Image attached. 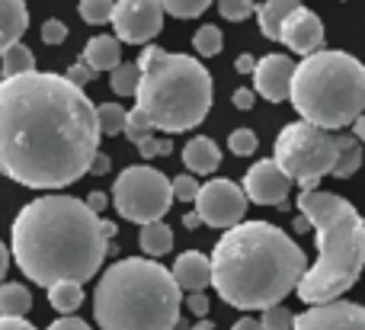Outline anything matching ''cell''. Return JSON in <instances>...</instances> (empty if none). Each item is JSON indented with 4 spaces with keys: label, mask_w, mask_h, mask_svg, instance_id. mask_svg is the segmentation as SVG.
I'll return each mask as SVG.
<instances>
[{
    "label": "cell",
    "mask_w": 365,
    "mask_h": 330,
    "mask_svg": "<svg viewBox=\"0 0 365 330\" xmlns=\"http://www.w3.org/2000/svg\"><path fill=\"white\" fill-rule=\"evenodd\" d=\"M279 42H285V48H292L295 55H314L324 48V23L317 13H311L308 6H298L289 19L282 23Z\"/></svg>",
    "instance_id": "obj_15"
},
{
    "label": "cell",
    "mask_w": 365,
    "mask_h": 330,
    "mask_svg": "<svg viewBox=\"0 0 365 330\" xmlns=\"http://www.w3.org/2000/svg\"><path fill=\"white\" fill-rule=\"evenodd\" d=\"M113 6L115 0H81V19L90 26H103V23H113Z\"/></svg>",
    "instance_id": "obj_29"
},
{
    "label": "cell",
    "mask_w": 365,
    "mask_h": 330,
    "mask_svg": "<svg viewBox=\"0 0 365 330\" xmlns=\"http://www.w3.org/2000/svg\"><path fill=\"white\" fill-rule=\"evenodd\" d=\"M135 100L154 132H189L212 113L215 81L199 58L164 51L160 45H145L138 58Z\"/></svg>",
    "instance_id": "obj_6"
},
{
    "label": "cell",
    "mask_w": 365,
    "mask_h": 330,
    "mask_svg": "<svg viewBox=\"0 0 365 330\" xmlns=\"http://www.w3.org/2000/svg\"><path fill=\"white\" fill-rule=\"evenodd\" d=\"M257 145H259V138L253 128H234V132L227 135V148H231L237 158H250V154L257 151Z\"/></svg>",
    "instance_id": "obj_32"
},
{
    "label": "cell",
    "mask_w": 365,
    "mask_h": 330,
    "mask_svg": "<svg viewBox=\"0 0 365 330\" xmlns=\"http://www.w3.org/2000/svg\"><path fill=\"white\" fill-rule=\"evenodd\" d=\"M292 330H365V305L356 301H327V305H311L308 311L295 314Z\"/></svg>",
    "instance_id": "obj_12"
},
{
    "label": "cell",
    "mask_w": 365,
    "mask_h": 330,
    "mask_svg": "<svg viewBox=\"0 0 365 330\" xmlns=\"http://www.w3.org/2000/svg\"><path fill=\"white\" fill-rule=\"evenodd\" d=\"M0 81H4V77H0Z\"/></svg>",
    "instance_id": "obj_52"
},
{
    "label": "cell",
    "mask_w": 365,
    "mask_h": 330,
    "mask_svg": "<svg viewBox=\"0 0 365 330\" xmlns=\"http://www.w3.org/2000/svg\"><path fill=\"white\" fill-rule=\"evenodd\" d=\"M182 164L192 173L208 177V173H215L221 167V148L215 145L212 138H205V135H195V138H189L186 148H182Z\"/></svg>",
    "instance_id": "obj_19"
},
{
    "label": "cell",
    "mask_w": 365,
    "mask_h": 330,
    "mask_svg": "<svg viewBox=\"0 0 365 330\" xmlns=\"http://www.w3.org/2000/svg\"><path fill=\"white\" fill-rule=\"evenodd\" d=\"M289 100L302 122H311L317 128L336 132L353 125L365 109L362 61L340 48H321L302 58L292 74Z\"/></svg>",
    "instance_id": "obj_7"
},
{
    "label": "cell",
    "mask_w": 365,
    "mask_h": 330,
    "mask_svg": "<svg viewBox=\"0 0 365 330\" xmlns=\"http://www.w3.org/2000/svg\"><path fill=\"white\" fill-rule=\"evenodd\" d=\"M6 269H10V250L4 247V241H0V282H4Z\"/></svg>",
    "instance_id": "obj_47"
},
{
    "label": "cell",
    "mask_w": 365,
    "mask_h": 330,
    "mask_svg": "<svg viewBox=\"0 0 365 330\" xmlns=\"http://www.w3.org/2000/svg\"><path fill=\"white\" fill-rule=\"evenodd\" d=\"M218 13L231 23H244L257 13V4L253 0H218Z\"/></svg>",
    "instance_id": "obj_34"
},
{
    "label": "cell",
    "mask_w": 365,
    "mask_h": 330,
    "mask_svg": "<svg viewBox=\"0 0 365 330\" xmlns=\"http://www.w3.org/2000/svg\"><path fill=\"white\" fill-rule=\"evenodd\" d=\"M231 330H263V324L257 318H240V321H234Z\"/></svg>",
    "instance_id": "obj_46"
},
{
    "label": "cell",
    "mask_w": 365,
    "mask_h": 330,
    "mask_svg": "<svg viewBox=\"0 0 365 330\" xmlns=\"http://www.w3.org/2000/svg\"><path fill=\"white\" fill-rule=\"evenodd\" d=\"M362 222H365V215H362Z\"/></svg>",
    "instance_id": "obj_51"
},
{
    "label": "cell",
    "mask_w": 365,
    "mask_h": 330,
    "mask_svg": "<svg viewBox=\"0 0 365 330\" xmlns=\"http://www.w3.org/2000/svg\"><path fill=\"white\" fill-rule=\"evenodd\" d=\"M192 48L199 51L202 58H215L221 48H225V36H221L218 26H199L192 36Z\"/></svg>",
    "instance_id": "obj_27"
},
{
    "label": "cell",
    "mask_w": 365,
    "mask_h": 330,
    "mask_svg": "<svg viewBox=\"0 0 365 330\" xmlns=\"http://www.w3.org/2000/svg\"><path fill=\"white\" fill-rule=\"evenodd\" d=\"M199 180L195 177H180L173 180V199H180V202H195V196H199Z\"/></svg>",
    "instance_id": "obj_36"
},
{
    "label": "cell",
    "mask_w": 365,
    "mask_h": 330,
    "mask_svg": "<svg viewBox=\"0 0 365 330\" xmlns=\"http://www.w3.org/2000/svg\"><path fill=\"white\" fill-rule=\"evenodd\" d=\"M32 308V292L23 282H0V318H23Z\"/></svg>",
    "instance_id": "obj_23"
},
{
    "label": "cell",
    "mask_w": 365,
    "mask_h": 330,
    "mask_svg": "<svg viewBox=\"0 0 365 330\" xmlns=\"http://www.w3.org/2000/svg\"><path fill=\"white\" fill-rule=\"evenodd\" d=\"M336 158H340V145L336 135L327 128H317L311 122H292L276 135V160L282 173L295 183H302V192H311L321 186L327 173H334Z\"/></svg>",
    "instance_id": "obj_8"
},
{
    "label": "cell",
    "mask_w": 365,
    "mask_h": 330,
    "mask_svg": "<svg viewBox=\"0 0 365 330\" xmlns=\"http://www.w3.org/2000/svg\"><path fill=\"white\" fill-rule=\"evenodd\" d=\"M160 6H164V13H170L177 19H195L212 6V0H160Z\"/></svg>",
    "instance_id": "obj_30"
},
{
    "label": "cell",
    "mask_w": 365,
    "mask_h": 330,
    "mask_svg": "<svg viewBox=\"0 0 365 330\" xmlns=\"http://www.w3.org/2000/svg\"><path fill=\"white\" fill-rule=\"evenodd\" d=\"M298 212L317 231V263L304 269L298 299L304 305H327L346 295L365 269V222L349 199L311 190L298 196Z\"/></svg>",
    "instance_id": "obj_4"
},
{
    "label": "cell",
    "mask_w": 365,
    "mask_h": 330,
    "mask_svg": "<svg viewBox=\"0 0 365 330\" xmlns=\"http://www.w3.org/2000/svg\"><path fill=\"white\" fill-rule=\"evenodd\" d=\"M113 29L119 42L148 45L164 29V6L160 0H115Z\"/></svg>",
    "instance_id": "obj_11"
},
{
    "label": "cell",
    "mask_w": 365,
    "mask_h": 330,
    "mask_svg": "<svg viewBox=\"0 0 365 330\" xmlns=\"http://www.w3.org/2000/svg\"><path fill=\"white\" fill-rule=\"evenodd\" d=\"M96 103L64 74L0 81V173L29 190H61L90 173L100 151Z\"/></svg>",
    "instance_id": "obj_1"
},
{
    "label": "cell",
    "mask_w": 365,
    "mask_h": 330,
    "mask_svg": "<svg viewBox=\"0 0 365 330\" xmlns=\"http://www.w3.org/2000/svg\"><path fill=\"white\" fill-rule=\"evenodd\" d=\"M186 308H189V314H195V318H205V314H208V308H212V305H208V295L205 292H189L186 295Z\"/></svg>",
    "instance_id": "obj_38"
},
{
    "label": "cell",
    "mask_w": 365,
    "mask_h": 330,
    "mask_svg": "<svg viewBox=\"0 0 365 330\" xmlns=\"http://www.w3.org/2000/svg\"><path fill=\"white\" fill-rule=\"evenodd\" d=\"M292 74H295V61L289 55H263L253 68V93H259L269 103H282L292 93Z\"/></svg>",
    "instance_id": "obj_14"
},
{
    "label": "cell",
    "mask_w": 365,
    "mask_h": 330,
    "mask_svg": "<svg viewBox=\"0 0 365 330\" xmlns=\"http://www.w3.org/2000/svg\"><path fill=\"white\" fill-rule=\"evenodd\" d=\"M212 289L240 311H266L295 292L308 269L304 250L269 222H240L212 250Z\"/></svg>",
    "instance_id": "obj_3"
},
{
    "label": "cell",
    "mask_w": 365,
    "mask_h": 330,
    "mask_svg": "<svg viewBox=\"0 0 365 330\" xmlns=\"http://www.w3.org/2000/svg\"><path fill=\"white\" fill-rule=\"evenodd\" d=\"M36 71V55L29 45L16 42L0 55V77H19V74H32Z\"/></svg>",
    "instance_id": "obj_25"
},
{
    "label": "cell",
    "mask_w": 365,
    "mask_h": 330,
    "mask_svg": "<svg viewBox=\"0 0 365 330\" xmlns=\"http://www.w3.org/2000/svg\"><path fill=\"white\" fill-rule=\"evenodd\" d=\"M353 135H356V138H359L362 141V145H365V113L359 115V119H356L353 122Z\"/></svg>",
    "instance_id": "obj_48"
},
{
    "label": "cell",
    "mask_w": 365,
    "mask_h": 330,
    "mask_svg": "<svg viewBox=\"0 0 365 330\" xmlns=\"http://www.w3.org/2000/svg\"><path fill=\"white\" fill-rule=\"evenodd\" d=\"M173 151V141L170 138H158V135H148L145 141H138V154L145 160L158 158V154H170Z\"/></svg>",
    "instance_id": "obj_35"
},
{
    "label": "cell",
    "mask_w": 365,
    "mask_h": 330,
    "mask_svg": "<svg viewBox=\"0 0 365 330\" xmlns=\"http://www.w3.org/2000/svg\"><path fill=\"white\" fill-rule=\"evenodd\" d=\"M173 282L180 286V292H202V289L212 282V260L199 250H186L173 260V269H170Z\"/></svg>",
    "instance_id": "obj_16"
},
{
    "label": "cell",
    "mask_w": 365,
    "mask_h": 330,
    "mask_svg": "<svg viewBox=\"0 0 365 330\" xmlns=\"http://www.w3.org/2000/svg\"><path fill=\"white\" fill-rule=\"evenodd\" d=\"M13 260L19 273L36 286L87 282L100 273L115 237V225L103 222L77 196L51 192L23 205L13 222Z\"/></svg>",
    "instance_id": "obj_2"
},
{
    "label": "cell",
    "mask_w": 365,
    "mask_h": 330,
    "mask_svg": "<svg viewBox=\"0 0 365 330\" xmlns=\"http://www.w3.org/2000/svg\"><path fill=\"white\" fill-rule=\"evenodd\" d=\"M138 244L151 260L158 257L170 254L173 250V228L167 222H151V225H141V234H138Z\"/></svg>",
    "instance_id": "obj_21"
},
{
    "label": "cell",
    "mask_w": 365,
    "mask_h": 330,
    "mask_svg": "<svg viewBox=\"0 0 365 330\" xmlns=\"http://www.w3.org/2000/svg\"><path fill=\"white\" fill-rule=\"evenodd\" d=\"M189 330H215V324H212V321H205V318H202V321H199V324H192V327H189Z\"/></svg>",
    "instance_id": "obj_50"
},
{
    "label": "cell",
    "mask_w": 365,
    "mask_h": 330,
    "mask_svg": "<svg viewBox=\"0 0 365 330\" xmlns=\"http://www.w3.org/2000/svg\"><path fill=\"white\" fill-rule=\"evenodd\" d=\"M231 103H234V109H240V113H247V109H253V103H257V93H253L250 87H240V90H234Z\"/></svg>",
    "instance_id": "obj_40"
},
{
    "label": "cell",
    "mask_w": 365,
    "mask_h": 330,
    "mask_svg": "<svg viewBox=\"0 0 365 330\" xmlns=\"http://www.w3.org/2000/svg\"><path fill=\"white\" fill-rule=\"evenodd\" d=\"M173 202V180L148 164L125 167L113 186V205L125 222L151 225L164 222Z\"/></svg>",
    "instance_id": "obj_9"
},
{
    "label": "cell",
    "mask_w": 365,
    "mask_h": 330,
    "mask_svg": "<svg viewBox=\"0 0 365 330\" xmlns=\"http://www.w3.org/2000/svg\"><path fill=\"white\" fill-rule=\"evenodd\" d=\"M109 87L115 90L119 96H132L135 90H138V61H122L119 68L113 71V77H109Z\"/></svg>",
    "instance_id": "obj_28"
},
{
    "label": "cell",
    "mask_w": 365,
    "mask_h": 330,
    "mask_svg": "<svg viewBox=\"0 0 365 330\" xmlns=\"http://www.w3.org/2000/svg\"><path fill=\"white\" fill-rule=\"evenodd\" d=\"M48 330H93L87 324V321L74 318V314H68V318H58L55 324H48Z\"/></svg>",
    "instance_id": "obj_41"
},
{
    "label": "cell",
    "mask_w": 365,
    "mask_h": 330,
    "mask_svg": "<svg viewBox=\"0 0 365 330\" xmlns=\"http://www.w3.org/2000/svg\"><path fill=\"white\" fill-rule=\"evenodd\" d=\"M253 68H257V58L253 55H240L237 61H234V71H237V74H253Z\"/></svg>",
    "instance_id": "obj_45"
},
{
    "label": "cell",
    "mask_w": 365,
    "mask_h": 330,
    "mask_svg": "<svg viewBox=\"0 0 365 330\" xmlns=\"http://www.w3.org/2000/svg\"><path fill=\"white\" fill-rule=\"evenodd\" d=\"M109 167H113V158H109V154H103V151H96L93 164H90V173H93V177H103Z\"/></svg>",
    "instance_id": "obj_42"
},
{
    "label": "cell",
    "mask_w": 365,
    "mask_h": 330,
    "mask_svg": "<svg viewBox=\"0 0 365 330\" xmlns=\"http://www.w3.org/2000/svg\"><path fill=\"white\" fill-rule=\"evenodd\" d=\"M26 26H29L26 0H0V55L23 38Z\"/></svg>",
    "instance_id": "obj_18"
},
{
    "label": "cell",
    "mask_w": 365,
    "mask_h": 330,
    "mask_svg": "<svg viewBox=\"0 0 365 330\" xmlns=\"http://www.w3.org/2000/svg\"><path fill=\"white\" fill-rule=\"evenodd\" d=\"M48 305L68 318V314H74L83 305V286L81 282H68V279L55 282V286H48Z\"/></svg>",
    "instance_id": "obj_24"
},
{
    "label": "cell",
    "mask_w": 365,
    "mask_h": 330,
    "mask_svg": "<svg viewBox=\"0 0 365 330\" xmlns=\"http://www.w3.org/2000/svg\"><path fill=\"white\" fill-rule=\"evenodd\" d=\"M122 132H125L128 141H135V145H138V141H145L148 135H154V128H151V122H148V115L135 106V109H128V113H125V128H122Z\"/></svg>",
    "instance_id": "obj_31"
},
{
    "label": "cell",
    "mask_w": 365,
    "mask_h": 330,
    "mask_svg": "<svg viewBox=\"0 0 365 330\" xmlns=\"http://www.w3.org/2000/svg\"><path fill=\"white\" fill-rule=\"evenodd\" d=\"M244 192L250 202L257 205H282L289 199L292 190V180L282 173V167L276 160H257V164L247 170L244 177Z\"/></svg>",
    "instance_id": "obj_13"
},
{
    "label": "cell",
    "mask_w": 365,
    "mask_h": 330,
    "mask_svg": "<svg viewBox=\"0 0 365 330\" xmlns=\"http://www.w3.org/2000/svg\"><path fill=\"white\" fill-rule=\"evenodd\" d=\"M302 6V0H266V4L257 6V19H259V32L272 42H279V32H282V23L292 16V13Z\"/></svg>",
    "instance_id": "obj_20"
},
{
    "label": "cell",
    "mask_w": 365,
    "mask_h": 330,
    "mask_svg": "<svg viewBox=\"0 0 365 330\" xmlns=\"http://www.w3.org/2000/svg\"><path fill=\"white\" fill-rule=\"evenodd\" d=\"M0 330H36L26 318H0Z\"/></svg>",
    "instance_id": "obj_44"
},
{
    "label": "cell",
    "mask_w": 365,
    "mask_h": 330,
    "mask_svg": "<svg viewBox=\"0 0 365 330\" xmlns=\"http://www.w3.org/2000/svg\"><path fill=\"white\" fill-rule=\"evenodd\" d=\"M336 145H340V158H336V167H334V173H330V177L346 180V177H353V173L359 170L362 160H365L362 141L349 132V135H336Z\"/></svg>",
    "instance_id": "obj_22"
},
{
    "label": "cell",
    "mask_w": 365,
    "mask_h": 330,
    "mask_svg": "<svg viewBox=\"0 0 365 330\" xmlns=\"http://www.w3.org/2000/svg\"><path fill=\"white\" fill-rule=\"evenodd\" d=\"M247 192L240 183L234 180H208L199 186V196H195V215L202 218V225L208 228H234V225L244 222L247 215Z\"/></svg>",
    "instance_id": "obj_10"
},
{
    "label": "cell",
    "mask_w": 365,
    "mask_h": 330,
    "mask_svg": "<svg viewBox=\"0 0 365 330\" xmlns=\"http://www.w3.org/2000/svg\"><path fill=\"white\" fill-rule=\"evenodd\" d=\"M83 64H87L93 74H113L115 68L122 64V42L115 36H93L83 48Z\"/></svg>",
    "instance_id": "obj_17"
},
{
    "label": "cell",
    "mask_w": 365,
    "mask_h": 330,
    "mask_svg": "<svg viewBox=\"0 0 365 330\" xmlns=\"http://www.w3.org/2000/svg\"><path fill=\"white\" fill-rule=\"evenodd\" d=\"M182 292L170 269L151 257H125L100 276L93 318L100 330H173Z\"/></svg>",
    "instance_id": "obj_5"
},
{
    "label": "cell",
    "mask_w": 365,
    "mask_h": 330,
    "mask_svg": "<svg viewBox=\"0 0 365 330\" xmlns=\"http://www.w3.org/2000/svg\"><path fill=\"white\" fill-rule=\"evenodd\" d=\"M64 77H68V81L74 83V87H83V83H90L96 74H93V71H90L83 61H77V64H71V68H68V74H64Z\"/></svg>",
    "instance_id": "obj_39"
},
{
    "label": "cell",
    "mask_w": 365,
    "mask_h": 330,
    "mask_svg": "<svg viewBox=\"0 0 365 330\" xmlns=\"http://www.w3.org/2000/svg\"><path fill=\"white\" fill-rule=\"evenodd\" d=\"M125 113L119 103H103L96 106V125H100V135H119L125 128Z\"/></svg>",
    "instance_id": "obj_26"
},
{
    "label": "cell",
    "mask_w": 365,
    "mask_h": 330,
    "mask_svg": "<svg viewBox=\"0 0 365 330\" xmlns=\"http://www.w3.org/2000/svg\"><path fill=\"white\" fill-rule=\"evenodd\" d=\"M68 38V26L61 19H45L42 23V42L45 45H61Z\"/></svg>",
    "instance_id": "obj_37"
},
{
    "label": "cell",
    "mask_w": 365,
    "mask_h": 330,
    "mask_svg": "<svg viewBox=\"0 0 365 330\" xmlns=\"http://www.w3.org/2000/svg\"><path fill=\"white\" fill-rule=\"evenodd\" d=\"M182 225H186V228H199L202 218L195 215V212H186V215H182Z\"/></svg>",
    "instance_id": "obj_49"
},
{
    "label": "cell",
    "mask_w": 365,
    "mask_h": 330,
    "mask_svg": "<svg viewBox=\"0 0 365 330\" xmlns=\"http://www.w3.org/2000/svg\"><path fill=\"white\" fill-rule=\"evenodd\" d=\"M259 324H263V330H292L295 327V314H292L285 305H272L263 311Z\"/></svg>",
    "instance_id": "obj_33"
},
{
    "label": "cell",
    "mask_w": 365,
    "mask_h": 330,
    "mask_svg": "<svg viewBox=\"0 0 365 330\" xmlns=\"http://www.w3.org/2000/svg\"><path fill=\"white\" fill-rule=\"evenodd\" d=\"M83 202L90 205V212H96V215H100V212H106V202H109V199H106V192L96 190V192H90V196L83 199Z\"/></svg>",
    "instance_id": "obj_43"
}]
</instances>
